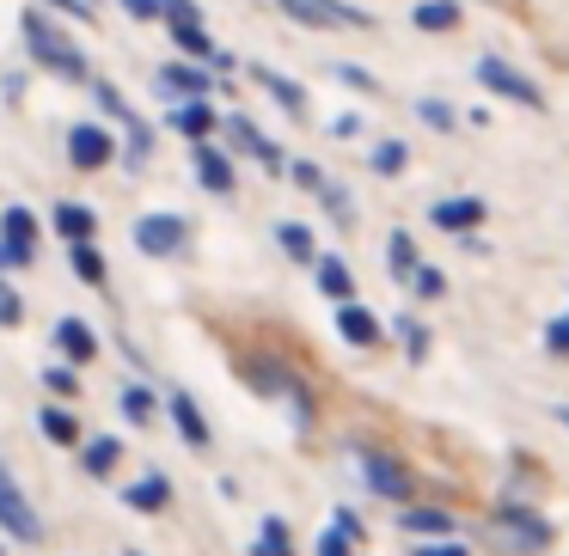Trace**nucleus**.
<instances>
[{"mask_svg":"<svg viewBox=\"0 0 569 556\" xmlns=\"http://www.w3.org/2000/svg\"><path fill=\"white\" fill-rule=\"evenodd\" d=\"M19 38H26L31 62L50 68L56 80H74V87H87V80H92V74H87V55H80V43L68 38V31L56 26L43 7H26V13H19Z\"/></svg>","mask_w":569,"mask_h":556,"instance_id":"1","label":"nucleus"},{"mask_svg":"<svg viewBox=\"0 0 569 556\" xmlns=\"http://www.w3.org/2000/svg\"><path fill=\"white\" fill-rule=\"evenodd\" d=\"M87 87H92V99H99V111L111 117V123L123 129V135H129V148H123V153H129V165H141V160H148V153H153V129L141 123L136 111H129V99H123V92L111 87V80H87Z\"/></svg>","mask_w":569,"mask_h":556,"instance_id":"2","label":"nucleus"},{"mask_svg":"<svg viewBox=\"0 0 569 556\" xmlns=\"http://www.w3.org/2000/svg\"><path fill=\"white\" fill-rule=\"evenodd\" d=\"M478 87L490 92V99H508V104H527V111H539L545 104V92H539V80H527L515 62H502V55H483L478 62Z\"/></svg>","mask_w":569,"mask_h":556,"instance_id":"3","label":"nucleus"},{"mask_svg":"<svg viewBox=\"0 0 569 556\" xmlns=\"http://www.w3.org/2000/svg\"><path fill=\"white\" fill-rule=\"evenodd\" d=\"M239 373H246V380L258 385V392H270V397H295L300 422H312V397H307V385H300L276 355H246V361H239Z\"/></svg>","mask_w":569,"mask_h":556,"instance_id":"4","label":"nucleus"},{"mask_svg":"<svg viewBox=\"0 0 569 556\" xmlns=\"http://www.w3.org/2000/svg\"><path fill=\"white\" fill-rule=\"evenodd\" d=\"M31 257H38V214L7 209L0 214V270H26Z\"/></svg>","mask_w":569,"mask_h":556,"instance_id":"5","label":"nucleus"},{"mask_svg":"<svg viewBox=\"0 0 569 556\" xmlns=\"http://www.w3.org/2000/svg\"><path fill=\"white\" fill-rule=\"evenodd\" d=\"M190 245V221L184 214H141L136 221V251L141 257H172Z\"/></svg>","mask_w":569,"mask_h":556,"instance_id":"6","label":"nucleus"},{"mask_svg":"<svg viewBox=\"0 0 569 556\" xmlns=\"http://www.w3.org/2000/svg\"><path fill=\"white\" fill-rule=\"evenodd\" d=\"M0 532L7 538H19V544H31V538H43V519H38V507L19 495V483H13V471L0 465Z\"/></svg>","mask_w":569,"mask_h":556,"instance_id":"7","label":"nucleus"},{"mask_svg":"<svg viewBox=\"0 0 569 556\" xmlns=\"http://www.w3.org/2000/svg\"><path fill=\"white\" fill-rule=\"evenodd\" d=\"M111 160H117V141H111L104 123H74L68 129V165H74V172H99V165H111Z\"/></svg>","mask_w":569,"mask_h":556,"instance_id":"8","label":"nucleus"},{"mask_svg":"<svg viewBox=\"0 0 569 556\" xmlns=\"http://www.w3.org/2000/svg\"><path fill=\"white\" fill-rule=\"evenodd\" d=\"M490 526H496V532H515V538H508V550H545V544H551V526H545L532 507H515V502L496 507Z\"/></svg>","mask_w":569,"mask_h":556,"instance_id":"9","label":"nucleus"},{"mask_svg":"<svg viewBox=\"0 0 569 556\" xmlns=\"http://www.w3.org/2000/svg\"><path fill=\"white\" fill-rule=\"evenodd\" d=\"M361 471H368V489L386 495V502H410V495H417V477H410L392 453H373L368 446V453H361Z\"/></svg>","mask_w":569,"mask_h":556,"instance_id":"10","label":"nucleus"},{"mask_svg":"<svg viewBox=\"0 0 569 556\" xmlns=\"http://www.w3.org/2000/svg\"><path fill=\"white\" fill-rule=\"evenodd\" d=\"M153 87H160L166 99L190 104V99H209V92H214V74L202 62H166L160 74H153Z\"/></svg>","mask_w":569,"mask_h":556,"instance_id":"11","label":"nucleus"},{"mask_svg":"<svg viewBox=\"0 0 569 556\" xmlns=\"http://www.w3.org/2000/svg\"><path fill=\"white\" fill-rule=\"evenodd\" d=\"M221 129H227V141H233L239 153H251L258 165H270V172H288V160H282V148H276L270 135H263L251 117H221Z\"/></svg>","mask_w":569,"mask_h":556,"instance_id":"12","label":"nucleus"},{"mask_svg":"<svg viewBox=\"0 0 569 556\" xmlns=\"http://www.w3.org/2000/svg\"><path fill=\"white\" fill-rule=\"evenodd\" d=\"M483 214H490V209H483V196H441V202L429 209V221L441 226V233H459V239H471V233L483 226Z\"/></svg>","mask_w":569,"mask_h":556,"instance_id":"13","label":"nucleus"},{"mask_svg":"<svg viewBox=\"0 0 569 556\" xmlns=\"http://www.w3.org/2000/svg\"><path fill=\"white\" fill-rule=\"evenodd\" d=\"M190 165H197V184L209 190V196H233V160H227L221 148L197 141V148H190Z\"/></svg>","mask_w":569,"mask_h":556,"instance_id":"14","label":"nucleus"},{"mask_svg":"<svg viewBox=\"0 0 569 556\" xmlns=\"http://www.w3.org/2000/svg\"><path fill=\"white\" fill-rule=\"evenodd\" d=\"M56 348H62L68 367H87V361H99V331L87 319H62L56 324Z\"/></svg>","mask_w":569,"mask_h":556,"instance_id":"15","label":"nucleus"},{"mask_svg":"<svg viewBox=\"0 0 569 556\" xmlns=\"http://www.w3.org/2000/svg\"><path fill=\"white\" fill-rule=\"evenodd\" d=\"M50 226L68 239V245H92V239H99V214H92L87 202H56Z\"/></svg>","mask_w":569,"mask_h":556,"instance_id":"16","label":"nucleus"},{"mask_svg":"<svg viewBox=\"0 0 569 556\" xmlns=\"http://www.w3.org/2000/svg\"><path fill=\"white\" fill-rule=\"evenodd\" d=\"M337 336L356 348H380V319H373L361 300H349V306H337Z\"/></svg>","mask_w":569,"mask_h":556,"instance_id":"17","label":"nucleus"},{"mask_svg":"<svg viewBox=\"0 0 569 556\" xmlns=\"http://www.w3.org/2000/svg\"><path fill=\"white\" fill-rule=\"evenodd\" d=\"M172 129L184 141H209L214 129H221V111H214L209 99H190V104H172Z\"/></svg>","mask_w":569,"mask_h":556,"instance_id":"18","label":"nucleus"},{"mask_svg":"<svg viewBox=\"0 0 569 556\" xmlns=\"http://www.w3.org/2000/svg\"><path fill=\"white\" fill-rule=\"evenodd\" d=\"M123 502L136 507V514H166L172 507V483H166V471H148V477H136L123 489Z\"/></svg>","mask_w":569,"mask_h":556,"instance_id":"19","label":"nucleus"},{"mask_svg":"<svg viewBox=\"0 0 569 556\" xmlns=\"http://www.w3.org/2000/svg\"><path fill=\"white\" fill-rule=\"evenodd\" d=\"M166 31H172V43L184 50V62H214V43H209V26L202 19H166Z\"/></svg>","mask_w":569,"mask_h":556,"instance_id":"20","label":"nucleus"},{"mask_svg":"<svg viewBox=\"0 0 569 556\" xmlns=\"http://www.w3.org/2000/svg\"><path fill=\"white\" fill-rule=\"evenodd\" d=\"M312 275H319V294L325 300H337V306H349V300H356V275H349L343 257H319V263H312Z\"/></svg>","mask_w":569,"mask_h":556,"instance_id":"21","label":"nucleus"},{"mask_svg":"<svg viewBox=\"0 0 569 556\" xmlns=\"http://www.w3.org/2000/svg\"><path fill=\"white\" fill-rule=\"evenodd\" d=\"M251 80H258V87H263V92H270V99H276V104H282V111H288V117H300V111H307V92H300V87H295V80H282V74H276V68H263V62H251Z\"/></svg>","mask_w":569,"mask_h":556,"instance_id":"22","label":"nucleus"},{"mask_svg":"<svg viewBox=\"0 0 569 556\" xmlns=\"http://www.w3.org/2000/svg\"><path fill=\"white\" fill-rule=\"evenodd\" d=\"M172 422H178V434H184L190 446H209V422H202V410H197V397L190 392H172Z\"/></svg>","mask_w":569,"mask_h":556,"instance_id":"23","label":"nucleus"},{"mask_svg":"<svg viewBox=\"0 0 569 556\" xmlns=\"http://www.w3.org/2000/svg\"><path fill=\"white\" fill-rule=\"evenodd\" d=\"M80 465H87L92 477H111V471L123 465V441H111V434H99V441H80Z\"/></svg>","mask_w":569,"mask_h":556,"instance_id":"24","label":"nucleus"},{"mask_svg":"<svg viewBox=\"0 0 569 556\" xmlns=\"http://www.w3.org/2000/svg\"><path fill=\"white\" fill-rule=\"evenodd\" d=\"M43 434H50V446H80V441H87V434H80V422H74V410H62V404H43Z\"/></svg>","mask_w":569,"mask_h":556,"instance_id":"25","label":"nucleus"},{"mask_svg":"<svg viewBox=\"0 0 569 556\" xmlns=\"http://www.w3.org/2000/svg\"><path fill=\"white\" fill-rule=\"evenodd\" d=\"M386 270H392V282H410V275H417V239L410 233L386 239Z\"/></svg>","mask_w":569,"mask_h":556,"instance_id":"26","label":"nucleus"},{"mask_svg":"<svg viewBox=\"0 0 569 556\" xmlns=\"http://www.w3.org/2000/svg\"><path fill=\"white\" fill-rule=\"evenodd\" d=\"M405 532H429V538H453V514H447V507H405Z\"/></svg>","mask_w":569,"mask_h":556,"instance_id":"27","label":"nucleus"},{"mask_svg":"<svg viewBox=\"0 0 569 556\" xmlns=\"http://www.w3.org/2000/svg\"><path fill=\"white\" fill-rule=\"evenodd\" d=\"M276 245H282L295 263H319V251H312V226H300V221H282V226H276Z\"/></svg>","mask_w":569,"mask_h":556,"instance_id":"28","label":"nucleus"},{"mask_svg":"<svg viewBox=\"0 0 569 556\" xmlns=\"http://www.w3.org/2000/svg\"><path fill=\"white\" fill-rule=\"evenodd\" d=\"M410 19H417V31H453L459 26V0H422Z\"/></svg>","mask_w":569,"mask_h":556,"instance_id":"29","label":"nucleus"},{"mask_svg":"<svg viewBox=\"0 0 569 556\" xmlns=\"http://www.w3.org/2000/svg\"><path fill=\"white\" fill-rule=\"evenodd\" d=\"M258 556H295V532H288V519H263L258 526Z\"/></svg>","mask_w":569,"mask_h":556,"instance_id":"30","label":"nucleus"},{"mask_svg":"<svg viewBox=\"0 0 569 556\" xmlns=\"http://www.w3.org/2000/svg\"><path fill=\"white\" fill-rule=\"evenodd\" d=\"M68 257H74V275L87 287H104V275H111V270H104V251L99 245H68Z\"/></svg>","mask_w":569,"mask_h":556,"instance_id":"31","label":"nucleus"},{"mask_svg":"<svg viewBox=\"0 0 569 556\" xmlns=\"http://www.w3.org/2000/svg\"><path fill=\"white\" fill-rule=\"evenodd\" d=\"M368 165H373V172H380V178H398V172H405V165H410V148H405V141H380Z\"/></svg>","mask_w":569,"mask_h":556,"instance_id":"32","label":"nucleus"},{"mask_svg":"<svg viewBox=\"0 0 569 556\" xmlns=\"http://www.w3.org/2000/svg\"><path fill=\"white\" fill-rule=\"evenodd\" d=\"M410 287H417V300H441V294H447V275H441V270H429V263H417Z\"/></svg>","mask_w":569,"mask_h":556,"instance_id":"33","label":"nucleus"},{"mask_svg":"<svg viewBox=\"0 0 569 556\" xmlns=\"http://www.w3.org/2000/svg\"><path fill=\"white\" fill-rule=\"evenodd\" d=\"M417 117L429 129H453L459 123V111H453V104H441V99H417Z\"/></svg>","mask_w":569,"mask_h":556,"instance_id":"34","label":"nucleus"},{"mask_svg":"<svg viewBox=\"0 0 569 556\" xmlns=\"http://www.w3.org/2000/svg\"><path fill=\"white\" fill-rule=\"evenodd\" d=\"M123 416L129 422H153V392H148V385H129V392H123Z\"/></svg>","mask_w":569,"mask_h":556,"instance_id":"35","label":"nucleus"},{"mask_svg":"<svg viewBox=\"0 0 569 556\" xmlns=\"http://www.w3.org/2000/svg\"><path fill=\"white\" fill-rule=\"evenodd\" d=\"M0 324H7V331H13V324H26V300L13 294V282H7V275H0Z\"/></svg>","mask_w":569,"mask_h":556,"instance_id":"36","label":"nucleus"},{"mask_svg":"<svg viewBox=\"0 0 569 556\" xmlns=\"http://www.w3.org/2000/svg\"><path fill=\"white\" fill-rule=\"evenodd\" d=\"M331 74H337V80H343V87H356V92H380V80H373V74H368V68H356V62H337V68H331Z\"/></svg>","mask_w":569,"mask_h":556,"instance_id":"37","label":"nucleus"},{"mask_svg":"<svg viewBox=\"0 0 569 556\" xmlns=\"http://www.w3.org/2000/svg\"><path fill=\"white\" fill-rule=\"evenodd\" d=\"M319 202H325V214H331V221H349V190L343 184H325Z\"/></svg>","mask_w":569,"mask_h":556,"instance_id":"38","label":"nucleus"},{"mask_svg":"<svg viewBox=\"0 0 569 556\" xmlns=\"http://www.w3.org/2000/svg\"><path fill=\"white\" fill-rule=\"evenodd\" d=\"M43 385H50L56 397H80V380H74V367H50V373H43Z\"/></svg>","mask_w":569,"mask_h":556,"instance_id":"39","label":"nucleus"},{"mask_svg":"<svg viewBox=\"0 0 569 556\" xmlns=\"http://www.w3.org/2000/svg\"><path fill=\"white\" fill-rule=\"evenodd\" d=\"M398 331H405V348H410V361H422V355H429V331H422L417 319H405Z\"/></svg>","mask_w":569,"mask_h":556,"instance_id":"40","label":"nucleus"},{"mask_svg":"<svg viewBox=\"0 0 569 556\" xmlns=\"http://www.w3.org/2000/svg\"><path fill=\"white\" fill-rule=\"evenodd\" d=\"M545 348H551V355H569V312L545 324Z\"/></svg>","mask_w":569,"mask_h":556,"instance_id":"41","label":"nucleus"},{"mask_svg":"<svg viewBox=\"0 0 569 556\" xmlns=\"http://www.w3.org/2000/svg\"><path fill=\"white\" fill-rule=\"evenodd\" d=\"M288 172H295V184H300V190H325V172H319L312 160H295Z\"/></svg>","mask_w":569,"mask_h":556,"instance_id":"42","label":"nucleus"},{"mask_svg":"<svg viewBox=\"0 0 569 556\" xmlns=\"http://www.w3.org/2000/svg\"><path fill=\"white\" fill-rule=\"evenodd\" d=\"M50 13H62V19H92V0H43Z\"/></svg>","mask_w":569,"mask_h":556,"instance_id":"43","label":"nucleus"},{"mask_svg":"<svg viewBox=\"0 0 569 556\" xmlns=\"http://www.w3.org/2000/svg\"><path fill=\"white\" fill-rule=\"evenodd\" d=\"M319 556H356V550H349V538H343L337 526H325V538H319Z\"/></svg>","mask_w":569,"mask_h":556,"instance_id":"44","label":"nucleus"},{"mask_svg":"<svg viewBox=\"0 0 569 556\" xmlns=\"http://www.w3.org/2000/svg\"><path fill=\"white\" fill-rule=\"evenodd\" d=\"M331 526H337V532H343V538H349V544H356V538H361V514H349V507H337V514H331Z\"/></svg>","mask_w":569,"mask_h":556,"instance_id":"45","label":"nucleus"},{"mask_svg":"<svg viewBox=\"0 0 569 556\" xmlns=\"http://www.w3.org/2000/svg\"><path fill=\"white\" fill-rule=\"evenodd\" d=\"M123 13L141 19V26H148V19H166V13H160V0H123Z\"/></svg>","mask_w":569,"mask_h":556,"instance_id":"46","label":"nucleus"},{"mask_svg":"<svg viewBox=\"0 0 569 556\" xmlns=\"http://www.w3.org/2000/svg\"><path fill=\"white\" fill-rule=\"evenodd\" d=\"M331 135H337V141H349V135H361V117H356V111H343V117H331Z\"/></svg>","mask_w":569,"mask_h":556,"instance_id":"47","label":"nucleus"},{"mask_svg":"<svg viewBox=\"0 0 569 556\" xmlns=\"http://www.w3.org/2000/svg\"><path fill=\"white\" fill-rule=\"evenodd\" d=\"M417 556H471V550H466V544H459V538H441V544H422Z\"/></svg>","mask_w":569,"mask_h":556,"instance_id":"48","label":"nucleus"},{"mask_svg":"<svg viewBox=\"0 0 569 556\" xmlns=\"http://www.w3.org/2000/svg\"><path fill=\"white\" fill-rule=\"evenodd\" d=\"M563 428H569V410H563Z\"/></svg>","mask_w":569,"mask_h":556,"instance_id":"49","label":"nucleus"},{"mask_svg":"<svg viewBox=\"0 0 569 556\" xmlns=\"http://www.w3.org/2000/svg\"><path fill=\"white\" fill-rule=\"evenodd\" d=\"M129 556H141V550H129Z\"/></svg>","mask_w":569,"mask_h":556,"instance_id":"50","label":"nucleus"}]
</instances>
